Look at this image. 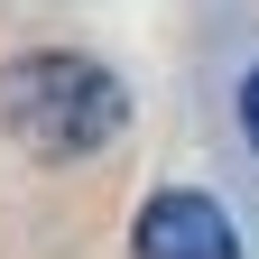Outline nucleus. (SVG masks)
<instances>
[{
  "label": "nucleus",
  "mask_w": 259,
  "mask_h": 259,
  "mask_svg": "<svg viewBox=\"0 0 259 259\" xmlns=\"http://www.w3.org/2000/svg\"><path fill=\"white\" fill-rule=\"evenodd\" d=\"M130 250H139V259H241V232H232V213H222L213 194L167 185V194H148V204H139Z\"/></svg>",
  "instance_id": "nucleus-2"
},
{
  "label": "nucleus",
  "mask_w": 259,
  "mask_h": 259,
  "mask_svg": "<svg viewBox=\"0 0 259 259\" xmlns=\"http://www.w3.org/2000/svg\"><path fill=\"white\" fill-rule=\"evenodd\" d=\"M241 139L259 148V65H250V74H241Z\"/></svg>",
  "instance_id": "nucleus-3"
},
{
  "label": "nucleus",
  "mask_w": 259,
  "mask_h": 259,
  "mask_svg": "<svg viewBox=\"0 0 259 259\" xmlns=\"http://www.w3.org/2000/svg\"><path fill=\"white\" fill-rule=\"evenodd\" d=\"M120 120H130V93L93 56L37 47V56H10V65H0V130H10L28 157H47V167H74V157L111 148Z\"/></svg>",
  "instance_id": "nucleus-1"
}]
</instances>
